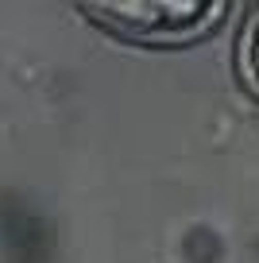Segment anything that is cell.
<instances>
[{"label":"cell","mask_w":259,"mask_h":263,"mask_svg":"<svg viewBox=\"0 0 259 263\" xmlns=\"http://www.w3.org/2000/svg\"><path fill=\"white\" fill-rule=\"evenodd\" d=\"M78 12L101 31L143 47H186L217 31L228 16L225 0H89Z\"/></svg>","instance_id":"cell-1"},{"label":"cell","mask_w":259,"mask_h":263,"mask_svg":"<svg viewBox=\"0 0 259 263\" xmlns=\"http://www.w3.org/2000/svg\"><path fill=\"white\" fill-rule=\"evenodd\" d=\"M236 78L259 101V4H251L236 31Z\"/></svg>","instance_id":"cell-2"}]
</instances>
